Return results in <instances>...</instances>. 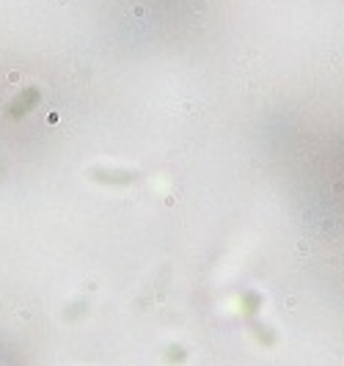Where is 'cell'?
Segmentation results:
<instances>
[{"instance_id": "1", "label": "cell", "mask_w": 344, "mask_h": 366, "mask_svg": "<svg viewBox=\"0 0 344 366\" xmlns=\"http://www.w3.org/2000/svg\"><path fill=\"white\" fill-rule=\"evenodd\" d=\"M94 182H102V185H133L138 179L136 171H110V168H94L91 174H88Z\"/></svg>"}, {"instance_id": "2", "label": "cell", "mask_w": 344, "mask_h": 366, "mask_svg": "<svg viewBox=\"0 0 344 366\" xmlns=\"http://www.w3.org/2000/svg\"><path fill=\"white\" fill-rule=\"evenodd\" d=\"M39 99H42V94H39V88H22V94H17V99L11 102V108H8V113L14 116V119H19V116H25V113H31L36 105H39Z\"/></svg>"}, {"instance_id": "3", "label": "cell", "mask_w": 344, "mask_h": 366, "mask_svg": "<svg viewBox=\"0 0 344 366\" xmlns=\"http://www.w3.org/2000/svg\"><path fill=\"white\" fill-rule=\"evenodd\" d=\"M248 328H251V333L256 336V342H262L265 347L275 344V331L270 325H265V322H259V319H248Z\"/></svg>"}, {"instance_id": "4", "label": "cell", "mask_w": 344, "mask_h": 366, "mask_svg": "<svg viewBox=\"0 0 344 366\" xmlns=\"http://www.w3.org/2000/svg\"><path fill=\"white\" fill-rule=\"evenodd\" d=\"M259 308H262V294L259 292H245L243 294V314H245L248 319H256Z\"/></svg>"}, {"instance_id": "5", "label": "cell", "mask_w": 344, "mask_h": 366, "mask_svg": "<svg viewBox=\"0 0 344 366\" xmlns=\"http://www.w3.org/2000/svg\"><path fill=\"white\" fill-rule=\"evenodd\" d=\"M163 358H165V364H171V366H174V364H185V361H188V350H185L182 344H168Z\"/></svg>"}, {"instance_id": "6", "label": "cell", "mask_w": 344, "mask_h": 366, "mask_svg": "<svg viewBox=\"0 0 344 366\" xmlns=\"http://www.w3.org/2000/svg\"><path fill=\"white\" fill-rule=\"evenodd\" d=\"M83 306H85V303H74V306H72V311H67V317H69V319H74V317H80V314H83Z\"/></svg>"}]
</instances>
